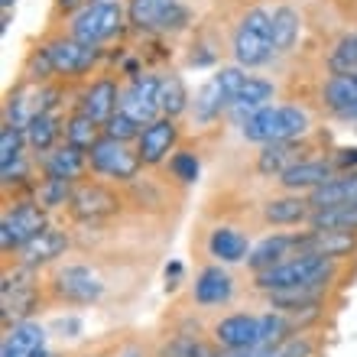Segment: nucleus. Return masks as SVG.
Listing matches in <instances>:
<instances>
[{
  "mask_svg": "<svg viewBox=\"0 0 357 357\" xmlns=\"http://www.w3.org/2000/svg\"><path fill=\"white\" fill-rule=\"evenodd\" d=\"M328 68L335 75H357V33H348L335 43L328 56Z\"/></svg>",
  "mask_w": 357,
  "mask_h": 357,
  "instance_id": "obj_38",
  "label": "nucleus"
},
{
  "mask_svg": "<svg viewBox=\"0 0 357 357\" xmlns=\"http://www.w3.org/2000/svg\"><path fill=\"white\" fill-rule=\"evenodd\" d=\"M331 260L319 254H296L282 264L270 266V270L257 273V289L260 292H280V289H296V286H325L331 280Z\"/></svg>",
  "mask_w": 357,
  "mask_h": 357,
  "instance_id": "obj_2",
  "label": "nucleus"
},
{
  "mask_svg": "<svg viewBox=\"0 0 357 357\" xmlns=\"http://www.w3.org/2000/svg\"><path fill=\"white\" fill-rule=\"evenodd\" d=\"M143 127L133 117H127L123 111H117L111 121L104 123V137H111V140H121V143H130V140H140Z\"/></svg>",
  "mask_w": 357,
  "mask_h": 357,
  "instance_id": "obj_41",
  "label": "nucleus"
},
{
  "mask_svg": "<svg viewBox=\"0 0 357 357\" xmlns=\"http://www.w3.org/2000/svg\"><path fill=\"white\" fill-rule=\"evenodd\" d=\"M0 302H3V319L7 321H26V315L36 309V286L20 282V276H3Z\"/></svg>",
  "mask_w": 357,
  "mask_h": 357,
  "instance_id": "obj_22",
  "label": "nucleus"
},
{
  "mask_svg": "<svg viewBox=\"0 0 357 357\" xmlns=\"http://www.w3.org/2000/svg\"><path fill=\"white\" fill-rule=\"evenodd\" d=\"M344 121H357V104H354V107H351L348 114H344Z\"/></svg>",
  "mask_w": 357,
  "mask_h": 357,
  "instance_id": "obj_45",
  "label": "nucleus"
},
{
  "mask_svg": "<svg viewBox=\"0 0 357 357\" xmlns=\"http://www.w3.org/2000/svg\"><path fill=\"white\" fill-rule=\"evenodd\" d=\"M117 111H121V91H117V85H114L111 78H98V82L82 94V114H88V117L98 121L101 127L111 121Z\"/></svg>",
  "mask_w": 357,
  "mask_h": 357,
  "instance_id": "obj_19",
  "label": "nucleus"
},
{
  "mask_svg": "<svg viewBox=\"0 0 357 357\" xmlns=\"http://www.w3.org/2000/svg\"><path fill=\"white\" fill-rule=\"evenodd\" d=\"M299 254V234H273V237H264L260 244L250 250L247 257V266L254 273H264L270 266L289 260V257Z\"/></svg>",
  "mask_w": 357,
  "mask_h": 357,
  "instance_id": "obj_17",
  "label": "nucleus"
},
{
  "mask_svg": "<svg viewBox=\"0 0 357 357\" xmlns=\"http://www.w3.org/2000/svg\"><path fill=\"white\" fill-rule=\"evenodd\" d=\"M234 62L241 68L266 66L273 59V13L266 10H247L234 29Z\"/></svg>",
  "mask_w": 357,
  "mask_h": 357,
  "instance_id": "obj_3",
  "label": "nucleus"
},
{
  "mask_svg": "<svg viewBox=\"0 0 357 357\" xmlns=\"http://www.w3.org/2000/svg\"><path fill=\"white\" fill-rule=\"evenodd\" d=\"M178 276H182V264H172V266H166V286H176V282H178Z\"/></svg>",
  "mask_w": 357,
  "mask_h": 357,
  "instance_id": "obj_43",
  "label": "nucleus"
},
{
  "mask_svg": "<svg viewBox=\"0 0 357 357\" xmlns=\"http://www.w3.org/2000/svg\"><path fill=\"white\" fill-rule=\"evenodd\" d=\"M91 166L88 160V150H78L72 143H62L46 156V176L49 178H66V182H75V178L85 176V169Z\"/></svg>",
  "mask_w": 357,
  "mask_h": 357,
  "instance_id": "obj_25",
  "label": "nucleus"
},
{
  "mask_svg": "<svg viewBox=\"0 0 357 357\" xmlns=\"http://www.w3.org/2000/svg\"><path fill=\"white\" fill-rule=\"evenodd\" d=\"M328 178H335V166L325 160H302L292 169H286L280 176L282 188L289 192H315L319 185H325Z\"/></svg>",
  "mask_w": 357,
  "mask_h": 357,
  "instance_id": "obj_23",
  "label": "nucleus"
},
{
  "mask_svg": "<svg viewBox=\"0 0 357 357\" xmlns=\"http://www.w3.org/2000/svg\"><path fill=\"white\" fill-rule=\"evenodd\" d=\"M46 331L36 321H13L3 335L0 357H46Z\"/></svg>",
  "mask_w": 357,
  "mask_h": 357,
  "instance_id": "obj_15",
  "label": "nucleus"
},
{
  "mask_svg": "<svg viewBox=\"0 0 357 357\" xmlns=\"http://www.w3.org/2000/svg\"><path fill=\"white\" fill-rule=\"evenodd\" d=\"M192 296H195L198 305H225V302H231V296H234V280H231V273L221 270V266H205V270L195 276Z\"/></svg>",
  "mask_w": 357,
  "mask_h": 357,
  "instance_id": "obj_18",
  "label": "nucleus"
},
{
  "mask_svg": "<svg viewBox=\"0 0 357 357\" xmlns=\"http://www.w3.org/2000/svg\"><path fill=\"white\" fill-rule=\"evenodd\" d=\"M52 289L62 302H72V305H91L104 296V282L98 273H91L82 264H68L56 273V282Z\"/></svg>",
  "mask_w": 357,
  "mask_h": 357,
  "instance_id": "obj_10",
  "label": "nucleus"
},
{
  "mask_svg": "<svg viewBox=\"0 0 357 357\" xmlns=\"http://www.w3.org/2000/svg\"><path fill=\"white\" fill-rule=\"evenodd\" d=\"M23 133H26V143L36 153H52L56 150V140L66 133V127H62V121H59L56 114L46 111V114H36V117L23 127Z\"/></svg>",
  "mask_w": 357,
  "mask_h": 357,
  "instance_id": "obj_30",
  "label": "nucleus"
},
{
  "mask_svg": "<svg viewBox=\"0 0 357 357\" xmlns=\"http://www.w3.org/2000/svg\"><path fill=\"white\" fill-rule=\"evenodd\" d=\"M296 162H302V150L299 143H270L260 150L257 156V172L260 176H282L286 169H292Z\"/></svg>",
  "mask_w": 357,
  "mask_h": 357,
  "instance_id": "obj_29",
  "label": "nucleus"
},
{
  "mask_svg": "<svg viewBox=\"0 0 357 357\" xmlns=\"http://www.w3.org/2000/svg\"><path fill=\"white\" fill-rule=\"evenodd\" d=\"M160 104H162V117H172V121H176L178 114L188 111L192 98H188V88L178 75H162L160 78Z\"/></svg>",
  "mask_w": 357,
  "mask_h": 357,
  "instance_id": "obj_36",
  "label": "nucleus"
},
{
  "mask_svg": "<svg viewBox=\"0 0 357 357\" xmlns=\"http://www.w3.org/2000/svg\"><path fill=\"white\" fill-rule=\"evenodd\" d=\"M176 137H178V127L172 117H160V121L146 123L140 140H137V156H140L143 166H160L172 153V146H176Z\"/></svg>",
  "mask_w": 357,
  "mask_h": 357,
  "instance_id": "obj_13",
  "label": "nucleus"
},
{
  "mask_svg": "<svg viewBox=\"0 0 357 357\" xmlns=\"http://www.w3.org/2000/svg\"><path fill=\"white\" fill-rule=\"evenodd\" d=\"M312 208L309 198L302 195H282V198H270L264 205V218L270 225H299V221H309Z\"/></svg>",
  "mask_w": 357,
  "mask_h": 357,
  "instance_id": "obj_31",
  "label": "nucleus"
},
{
  "mask_svg": "<svg viewBox=\"0 0 357 357\" xmlns=\"http://www.w3.org/2000/svg\"><path fill=\"white\" fill-rule=\"evenodd\" d=\"M218 357H312V344L305 338H289L280 344H260L247 351H221Z\"/></svg>",
  "mask_w": 357,
  "mask_h": 357,
  "instance_id": "obj_35",
  "label": "nucleus"
},
{
  "mask_svg": "<svg viewBox=\"0 0 357 357\" xmlns=\"http://www.w3.org/2000/svg\"><path fill=\"white\" fill-rule=\"evenodd\" d=\"M208 254L221 264H244L250 257V241L237 227H215L208 234Z\"/></svg>",
  "mask_w": 357,
  "mask_h": 357,
  "instance_id": "obj_26",
  "label": "nucleus"
},
{
  "mask_svg": "<svg viewBox=\"0 0 357 357\" xmlns=\"http://www.w3.org/2000/svg\"><path fill=\"white\" fill-rule=\"evenodd\" d=\"M121 357H143V351H140V348H123Z\"/></svg>",
  "mask_w": 357,
  "mask_h": 357,
  "instance_id": "obj_44",
  "label": "nucleus"
},
{
  "mask_svg": "<svg viewBox=\"0 0 357 357\" xmlns=\"http://www.w3.org/2000/svg\"><path fill=\"white\" fill-rule=\"evenodd\" d=\"M312 231H344V234H357V205H331L319 208L309 215Z\"/></svg>",
  "mask_w": 357,
  "mask_h": 357,
  "instance_id": "obj_33",
  "label": "nucleus"
},
{
  "mask_svg": "<svg viewBox=\"0 0 357 357\" xmlns=\"http://www.w3.org/2000/svg\"><path fill=\"white\" fill-rule=\"evenodd\" d=\"M215 341L221 344V351H247L264 344V319L260 315H227L215 325Z\"/></svg>",
  "mask_w": 357,
  "mask_h": 357,
  "instance_id": "obj_12",
  "label": "nucleus"
},
{
  "mask_svg": "<svg viewBox=\"0 0 357 357\" xmlns=\"http://www.w3.org/2000/svg\"><path fill=\"white\" fill-rule=\"evenodd\" d=\"M127 23L143 33H169L188 23V10L182 0H130Z\"/></svg>",
  "mask_w": 357,
  "mask_h": 357,
  "instance_id": "obj_6",
  "label": "nucleus"
},
{
  "mask_svg": "<svg viewBox=\"0 0 357 357\" xmlns=\"http://www.w3.org/2000/svg\"><path fill=\"white\" fill-rule=\"evenodd\" d=\"M244 82H247V75H244V68L241 66L218 68L215 75L198 88L195 101H192L195 121L198 123H211L215 117H221L225 111H231V104H234V98H237V91H241Z\"/></svg>",
  "mask_w": 357,
  "mask_h": 357,
  "instance_id": "obj_4",
  "label": "nucleus"
},
{
  "mask_svg": "<svg viewBox=\"0 0 357 357\" xmlns=\"http://www.w3.org/2000/svg\"><path fill=\"white\" fill-rule=\"evenodd\" d=\"M72 195H75V188L72 182L66 178H46L36 192V205L43 208H62V205H72Z\"/></svg>",
  "mask_w": 357,
  "mask_h": 357,
  "instance_id": "obj_40",
  "label": "nucleus"
},
{
  "mask_svg": "<svg viewBox=\"0 0 357 357\" xmlns=\"http://www.w3.org/2000/svg\"><path fill=\"white\" fill-rule=\"evenodd\" d=\"M68 250V237L59 231V227H43L29 244H23L17 250L20 254V264L33 270V266H43V264H52L56 257H62Z\"/></svg>",
  "mask_w": 357,
  "mask_h": 357,
  "instance_id": "obj_16",
  "label": "nucleus"
},
{
  "mask_svg": "<svg viewBox=\"0 0 357 357\" xmlns=\"http://www.w3.org/2000/svg\"><path fill=\"white\" fill-rule=\"evenodd\" d=\"M43 52H46L49 66H52V75H82V72H91L98 56H101V49L85 46L75 36L49 39L46 46H43Z\"/></svg>",
  "mask_w": 357,
  "mask_h": 357,
  "instance_id": "obj_8",
  "label": "nucleus"
},
{
  "mask_svg": "<svg viewBox=\"0 0 357 357\" xmlns=\"http://www.w3.org/2000/svg\"><path fill=\"white\" fill-rule=\"evenodd\" d=\"M321 101H325L328 111L344 117L357 104V75H331L321 88Z\"/></svg>",
  "mask_w": 357,
  "mask_h": 357,
  "instance_id": "obj_32",
  "label": "nucleus"
},
{
  "mask_svg": "<svg viewBox=\"0 0 357 357\" xmlns=\"http://www.w3.org/2000/svg\"><path fill=\"white\" fill-rule=\"evenodd\" d=\"M23 143H26L23 127L3 123V130H0V176H3V185H10L23 172Z\"/></svg>",
  "mask_w": 357,
  "mask_h": 357,
  "instance_id": "obj_27",
  "label": "nucleus"
},
{
  "mask_svg": "<svg viewBox=\"0 0 357 357\" xmlns=\"http://www.w3.org/2000/svg\"><path fill=\"white\" fill-rule=\"evenodd\" d=\"M354 250V234L344 231H309L299 237V254H319L325 260H338Z\"/></svg>",
  "mask_w": 357,
  "mask_h": 357,
  "instance_id": "obj_24",
  "label": "nucleus"
},
{
  "mask_svg": "<svg viewBox=\"0 0 357 357\" xmlns=\"http://www.w3.org/2000/svg\"><path fill=\"white\" fill-rule=\"evenodd\" d=\"M123 20H127V10H123L117 0H94V3H88L85 10L75 13L68 36H75L78 43L98 49L101 43H107L111 36L121 33Z\"/></svg>",
  "mask_w": 357,
  "mask_h": 357,
  "instance_id": "obj_5",
  "label": "nucleus"
},
{
  "mask_svg": "<svg viewBox=\"0 0 357 357\" xmlns=\"http://www.w3.org/2000/svg\"><path fill=\"white\" fill-rule=\"evenodd\" d=\"M68 208H72V215L82 218V221H98V218L114 215V211L121 208V202H117V195H114L107 185H101V182H82V185L75 188Z\"/></svg>",
  "mask_w": 357,
  "mask_h": 357,
  "instance_id": "obj_14",
  "label": "nucleus"
},
{
  "mask_svg": "<svg viewBox=\"0 0 357 357\" xmlns=\"http://www.w3.org/2000/svg\"><path fill=\"white\" fill-rule=\"evenodd\" d=\"M59 3H62V7H72V3H78V0H59Z\"/></svg>",
  "mask_w": 357,
  "mask_h": 357,
  "instance_id": "obj_47",
  "label": "nucleus"
},
{
  "mask_svg": "<svg viewBox=\"0 0 357 357\" xmlns=\"http://www.w3.org/2000/svg\"><path fill=\"white\" fill-rule=\"evenodd\" d=\"M160 357H218V351L195 335H176L160 348Z\"/></svg>",
  "mask_w": 357,
  "mask_h": 357,
  "instance_id": "obj_39",
  "label": "nucleus"
},
{
  "mask_svg": "<svg viewBox=\"0 0 357 357\" xmlns=\"http://www.w3.org/2000/svg\"><path fill=\"white\" fill-rule=\"evenodd\" d=\"M309 130V114L296 107V104H270L264 111H257L254 117H247L241 123V133H244V140L250 143H292L305 137Z\"/></svg>",
  "mask_w": 357,
  "mask_h": 357,
  "instance_id": "obj_1",
  "label": "nucleus"
},
{
  "mask_svg": "<svg viewBox=\"0 0 357 357\" xmlns=\"http://www.w3.org/2000/svg\"><path fill=\"white\" fill-rule=\"evenodd\" d=\"M0 7H3V10H10V7H13V0H0Z\"/></svg>",
  "mask_w": 357,
  "mask_h": 357,
  "instance_id": "obj_46",
  "label": "nucleus"
},
{
  "mask_svg": "<svg viewBox=\"0 0 357 357\" xmlns=\"http://www.w3.org/2000/svg\"><path fill=\"white\" fill-rule=\"evenodd\" d=\"M325 296V286H296V289H280L266 292L270 309L286 312V315H299V312L319 309V299Z\"/></svg>",
  "mask_w": 357,
  "mask_h": 357,
  "instance_id": "obj_28",
  "label": "nucleus"
},
{
  "mask_svg": "<svg viewBox=\"0 0 357 357\" xmlns=\"http://www.w3.org/2000/svg\"><path fill=\"white\" fill-rule=\"evenodd\" d=\"M101 137H104V127L98 121H91L88 114H82V111L66 123V143H72V146H78V150L91 153V146L101 140Z\"/></svg>",
  "mask_w": 357,
  "mask_h": 357,
  "instance_id": "obj_37",
  "label": "nucleus"
},
{
  "mask_svg": "<svg viewBox=\"0 0 357 357\" xmlns=\"http://www.w3.org/2000/svg\"><path fill=\"white\" fill-rule=\"evenodd\" d=\"M331 205H357V169L341 172V176L328 178L325 185L309 192V208H331Z\"/></svg>",
  "mask_w": 357,
  "mask_h": 357,
  "instance_id": "obj_21",
  "label": "nucleus"
},
{
  "mask_svg": "<svg viewBox=\"0 0 357 357\" xmlns=\"http://www.w3.org/2000/svg\"><path fill=\"white\" fill-rule=\"evenodd\" d=\"M273 98H276V88H273L266 78H250L247 75V82L241 85L234 104H231V117H234L237 123H244L247 117H254L257 111L270 107Z\"/></svg>",
  "mask_w": 357,
  "mask_h": 357,
  "instance_id": "obj_20",
  "label": "nucleus"
},
{
  "mask_svg": "<svg viewBox=\"0 0 357 357\" xmlns=\"http://www.w3.org/2000/svg\"><path fill=\"white\" fill-rule=\"evenodd\" d=\"M302 20L292 7H276L273 10V52H292V46L299 43Z\"/></svg>",
  "mask_w": 357,
  "mask_h": 357,
  "instance_id": "obj_34",
  "label": "nucleus"
},
{
  "mask_svg": "<svg viewBox=\"0 0 357 357\" xmlns=\"http://www.w3.org/2000/svg\"><path fill=\"white\" fill-rule=\"evenodd\" d=\"M88 160H91V169L98 172V176L117 178V182H130L143 166L137 150H130V146L121 140H111V137H101V140L94 143L91 153H88Z\"/></svg>",
  "mask_w": 357,
  "mask_h": 357,
  "instance_id": "obj_7",
  "label": "nucleus"
},
{
  "mask_svg": "<svg viewBox=\"0 0 357 357\" xmlns=\"http://www.w3.org/2000/svg\"><path fill=\"white\" fill-rule=\"evenodd\" d=\"M46 225V208L43 205H17L13 211L3 215L0 221V247L3 250H20L23 244H29L33 237L43 231Z\"/></svg>",
  "mask_w": 357,
  "mask_h": 357,
  "instance_id": "obj_11",
  "label": "nucleus"
},
{
  "mask_svg": "<svg viewBox=\"0 0 357 357\" xmlns=\"http://www.w3.org/2000/svg\"><path fill=\"white\" fill-rule=\"evenodd\" d=\"M121 111L127 117L146 127V123L160 121L162 104H160V75H137L130 85L121 91Z\"/></svg>",
  "mask_w": 357,
  "mask_h": 357,
  "instance_id": "obj_9",
  "label": "nucleus"
},
{
  "mask_svg": "<svg viewBox=\"0 0 357 357\" xmlns=\"http://www.w3.org/2000/svg\"><path fill=\"white\" fill-rule=\"evenodd\" d=\"M169 169L178 182H195L198 178V156L195 153H176L169 160Z\"/></svg>",
  "mask_w": 357,
  "mask_h": 357,
  "instance_id": "obj_42",
  "label": "nucleus"
}]
</instances>
